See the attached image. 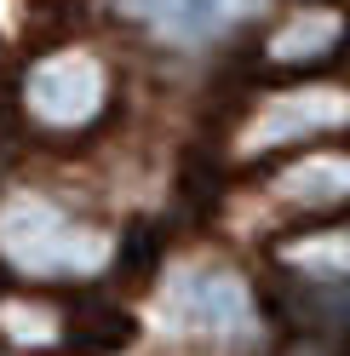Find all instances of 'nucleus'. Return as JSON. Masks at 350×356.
<instances>
[{
  "label": "nucleus",
  "instance_id": "nucleus-1",
  "mask_svg": "<svg viewBox=\"0 0 350 356\" xmlns=\"http://www.w3.org/2000/svg\"><path fill=\"white\" fill-rule=\"evenodd\" d=\"M109 104V70L86 52H52L24 75V109L52 132H81Z\"/></svg>",
  "mask_w": 350,
  "mask_h": 356
},
{
  "label": "nucleus",
  "instance_id": "nucleus-2",
  "mask_svg": "<svg viewBox=\"0 0 350 356\" xmlns=\"http://www.w3.org/2000/svg\"><path fill=\"white\" fill-rule=\"evenodd\" d=\"M350 121V92L344 86H288V92H270L265 104L247 115L235 149L242 155H276V149H293V144H310L322 132H333Z\"/></svg>",
  "mask_w": 350,
  "mask_h": 356
},
{
  "label": "nucleus",
  "instance_id": "nucleus-3",
  "mask_svg": "<svg viewBox=\"0 0 350 356\" xmlns=\"http://www.w3.org/2000/svg\"><path fill=\"white\" fill-rule=\"evenodd\" d=\"M0 248L24 270H86V264H98V241L47 202H12L0 213Z\"/></svg>",
  "mask_w": 350,
  "mask_h": 356
},
{
  "label": "nucleus",
  "instance_id": "nucleus-4",
  "mask_svg": "<svg viewBox=\"0 0 350 356\" xmlns=\"http://www.w3.org/2000/svg\"><path fill=\"white\" fill-rule=\"evenodd\" d=\"M344 47H350V12L316 0V6H299V12L281 17L265 35L258 58L276 75H310V70H327L333 58H344Z\"/></svg>",
  "mask_w": 350,
  "mask_h": 356
},
{
  "label": "nucleus",
  "instance_id": "nucleus-5",
  "mask_svg": "<svg viewBox=\"0 0 350 356\" xmlns=\"http://www.w3.org/2000/svg\"><path fill=\"white\" fill-rule=\"evenodd\" d=\"M276 202L281 207H299V213H339L350 202V155L339 149H310L288 161L276 178H270Z\"/></svg>",
  "mask_w": 350,
  "mask_h": 356
},
{
  "label": "nucleus",
  "instance_id": "nucleus-6",
  "mask_svg": "<svg viewBox=\"0 0 350 356\" xmlns=\"http://www.w3.org/2000/svg\"><path fill=\"white\" fill-rule=\"evenodd\" d=\"M126 17L161 29L172 40H207L230 24L235 12H247V0H115Z\"/></svg>",
  "mask_w": 350,
  "mask_h": 356
},
{
  "label": "nucleus",
  "instance_id": "nucleus-7",
  "mask_svg": "<svg viewBox=\"0 0 350 356\" xmlns=\"http://www.w3.org/2000/svg\"><path fill=\"white\" fill-rule=\"evenodd\" d=\"M178 316L190 327H235L247 316V287L230 270H190L178 282Z\"/></svg>",
  "mask_w": 350,
  "mask_h": 356
},
{
  "label": "nucleus",
  "instance_id": "nucleus-8",
  "mask_svg": "<svg viewBox=\"0 0 350 356\" xmlns=\"http://www.w3.org/2000/svg\"><path fill=\"white\" fill-rule=\"evenodd\" d=\"M0 339L24 350H58L69 345V310L47 299H0Z\"/></svg>",
  "mask_w": 350,
  "mask_h": 356
},
{
  "label": "nucleus",
  "instance_id": "nucleus-9",
  "mask_svg": "<svg viewBox=\"0 0 350 356\" xmlns=\"http://www.w3.org/2000/svg\"><path fill=\"white\" fill-rule=\"evenodd\" d=\"M281 264H293V270L304 276H350V218H339V225H322V230H299L281 241Z\"/></svg>",
  "mask_w": 350,
  "mask_h": 356
}]
</instances>
